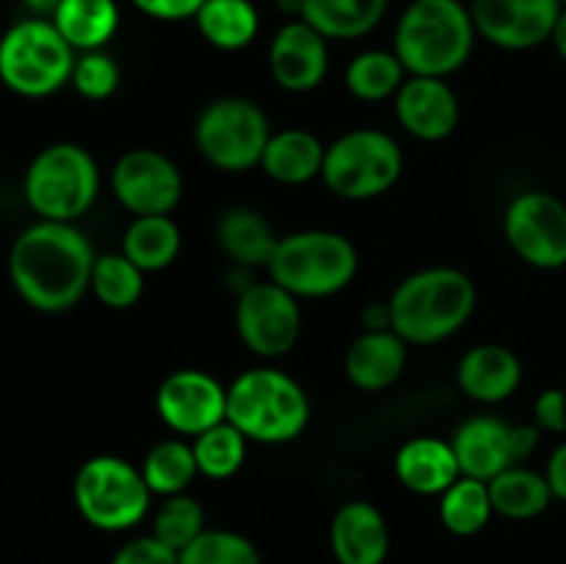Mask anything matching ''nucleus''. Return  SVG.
<instances>
[{
  "mask_svg": "<svg viewBox=\"0 0 566 564\" xmlns=\"http://www.w3.org/2000/svg\"><path fill=\"white\" fill-rule=\"evenodd\" d=\"M94 260L92 243L72 221L42 219L17 236L9 274L31 307L61 313L75 307L92 288Z\"/></svg>",
  "mask_w": 566,
  "mask_h": 564,
  "instance_id": "obj_1",
  "label": "nucleus"
},
{
  "mask_svg": "<svg viewBox=\"0 0 566 564\" xmlns=\"http://www.w3.org/2000/svg\"><path fill=\"white\" fill-rule=\"evenodd\" d=\"M479 31L462 0H412L401 11L392 53L409 75L448 77L468 64Z\"/></svg>",
  "mask_w": 566,
  "mask_h": 564,
  "instance_id": "obj_2",
  "label": "nucleus"
},
{
  "mask_svg": "<svg viewBox=\"0 0 566 564\" xmlns=\"http://www.w3.org/2000/svg\"><path fill=\"white\" fill-rule=\"evenodd\" d=\"M392 310V332L415 346L448 341L475 310V285L464 271L431 265L398 282L387 299Z\"/></svg>",
  "mask_w": 566,
  "mask_h": 564,
  "instance_id": "obj_3",
  "label": "nucleus"
},
{
  "mask_svg": "<svg viewBox=\"0 0 566 564\" xmlns=\"http://www.w3.org/2000/svg\"><path fill=\"white\" fill-rule=\"evenodd\" d=\"M227 420L247 440L280 446L307 429L310 398L285 370L249 368L227 387Z\"/></svg>",
  "mask_w": 566,
  "mask_h": 564,
  "instance_id": "obj_4",
  "label": "nucleus"
},
{
  "mask_svg": "<svg viewBox=\"0 0 566 564\" xmlns=\"http://www.w3.org/2000/svg\"><path fill=\"white\" fill-rule=\"evenodd\" d=\"M265 269L271 282L296 299H324L352 285L359 254L340 232L302 230L280 238Z\"/></svg>",
  "mask_w": 566,
  "mask_h": 564,
  "instance_id": "obj_5",
  "label": "nucleus"
},
{
  "mask_svg": "<svg viewBox=\"0 0 566 564\" xmlns=\"http://www.w3.org/2000/svg\"><path fill=\"white\" fill-rule=\"evenodd\" d=\"M75 50L59 28L42 17H31L0 39V81L22 97H48L72 81Z\"/></svg>",
  "mask_w": 566,
  "mask_h": 564,
  "instance_id": "obj_6",
  "label": "nucleus"
},
{
  "mask_svg": "<svg viewBox=\"0 0 566 564\" xmlns=\"http://www.w3.org/2000/svg\"><path fill=\"white\" fill-rule=\"evenodd\" d=\"M72 495L81 518L99 531L133 529L147 518L153 501L142 468L114 453L86 459L75 476Z\"/></svg>",
  "mask_w": 566,
  "mask_h": 564,
  "instance_id": "obj_7",
  "label": "nucleus"
},
{
  "mask_svg": "<svg viewBox=\"0 0 566 564\" xmlns=\"http://www.w3.org/2000/svg\"><path fill=\"white\" fill-rule=\"evenodd\" d=\"M401 171L403 153L396 138L376 127H357L326 147L321 180L335 197L363 202L390 191Z\"/></svg>",
  "mask_w": 566,
  "mask_h": 564,
  "instance_id": "obj_8",
  "label": "nucleus"
},
{
  "mask_svg": "<svg viewBox=\"0 0 566 564\" xmlns=\"http://www.w3.org/2000/svg\"><path fill=\"white\" fill-rule=\"evenodd\" d=\"M99 169L81 144H50L25 171V199L42 219L75 221L94 205Z\"/></svg>",
  "mask_w": 566,
  "mask_h": 564,
  "instance_id": "obj_9",
  "label": "nucleus"
},
{
  "mask_svg": "<svg viewBox=\"0 0 566 564\" xmlns=\"http://www.w3.org/2000/svg\"><path fill=\"white\" fill-rule=\"evenodd\" d=\"M269 138V116L247 97L213 100L205 105L193 125L197 149L221 171H247L260 166Z\"/></svg>",
  "mask_w": 566,
  "mask_h": 564,
  "instance_id": "obj_10",
  "label": "nucleus"
},
{
  "mask_svg": "<svg viewBox=\"0 0 566 564\" xmlns=\"http://www.w3.org/2000/svg\"><path fill=\"white\" fill-rule=\"evenodd\" d=\"M235 330L243 346L258 357H282L296 346L302 332L298 299L271 280L243 288L235 304Z\"/></svg>",
  "mask_w": 566,
  "mask_h": 564,
  "instance_id": "obj_11",
  "label": "nucleus"
},
{
  "mask_svg": "<svg viewBox=\"0 0 566 564\" xmlns=\"http://www.w3.org/2000/svg\"><path fill=\"white\" fill-rule=\"evenodd\" d=\"M503 230L509 247L528 265L545 271L566 265V205L553 194H517L503 216Z\"/></svg>",
  "mask_w": 566,
  "mask_h": 564,
  "instance_id": "obj_12",
  "label": "nucleus"
},
{
  "mask_svg": "<svg viewBox=\"0 0 566 564\" xmlns=\"http://www.w3.org/2000/svg\"><path fill=\"white\" fill-rule=\"evenodd\" d=\"M111 191L133 216H169L182 199V175L169 155L138 147L114 164Z\"/></svg>",
  "mask_w": 566,
  "mask_h": 564,
  "instance_id": "obj_13",
  "label": "nucleus"
},
{
  "mask_svg": "<svg viewBox=\"0 0 566 564\" xmlns=\"http://www.w3.org/2000/svg\"><path fill=\"white\" fill-rule=\"evenodd\" d=\"M155 409L175 435L197 437L227 420V387L208 370H175L160 382Z\"/></svg>",
  "mask_w": 566,
  "mask_h": 564,
  "instance_id": "obj_14",
  "label": "nucleus"
},
{
  "mask_svg": "<svg viewBox=\"0 0 566 564\" xmlns=\"http://www.w3.org/2000/svg\"><path fill=\"white\" fill-rule=\"evenodd\" d=\"M475 31L503 50H531L545 44L556 31L558 0H473Z\"/></svg>",
  "mask_w": 566,
  "mask_h": 564,
  "instance_id": "obj_15",
  "label": "nucleus"
},
{
  "mask_svg": "<svg viewBox=\"0 0 566 564\" xmlns=\"http://www.w3.org/2000/svg\"><path fill=\"white\" fill-rule=\"evenodd\" d=\"M329 39L310 22L291 20L274 33L269 48V70L285 92H313L329 70Z\"/></svg>",
  "mask_w": 566,
  "mask_h": 564,
  "instance_id": "obj_16",
  "label": "nucleus"
},
{
  "mask_svg": "<svg viewBox=\"0 0 566 564\" xmlns=\"http://www.w3.org/2000/svg\"><path fill=\"white\" fill-rule=\"evenodd\" d=\"M396 116L409 136L442 142L459 125V100L446 77L409 75L396 94Z\"/></svg>",
  "mask_w": 566,
  "mask_h": 564,
  "instance_id": "obj_17",
  "label": "nucleus"
},
{
  "mask_svg": "<svg viewBox=\"0 0 566 564\" xmlns=\"http://www.w3.org/2000/svg\"><path fill=\"white\" fill-rule=\"evenodd\" d=\"M453 453L462 476L490 481L517 462L512 442V424L492 415H475L453 431Z\"/></svg>",
  "mask_w": 566,
  "mask_h": 564,
  "instance_id": "obj_18",
  "label": "nucleus"
},
{
  "mask_svg": "<svg viewBox=\"0 0 566 564\" xmlns=\"http://www.w3.org/2000/svg\"><path fill=\"white\" fill-rule=\"evenodd\" d=\"M329 542L337 564H385L390 553L385 514L368 501H348L337 509Z\"/></svg>",
  "mask_w": 566,
  "mask_h": 564,
  "instance_id": "obj_19",
  "label": "nucleus"
},
{
  "mask_svg": "<svg viewBox=\"0 0 566 564\" xmlns=\"http://www.w3.org/2000/svg\"><path fill=\"white\" fill-rule=\"evenodd\" d=\"M457 382L468 398L479 404L506 401L523 382V365L512 348L481 343L468 348L457 365Z\"/></svg>",
  "mask_w": 566,
  "mask_h": 564,
  "instance_id": "obj_20",
  "label": "nucleus"
},
{
  "mask_svg": "<svg viewBox=\"0 0 566 564\" xmlns=\"http://www.w3.org/2000/svg\"><path fill=\"white\" fill-rule=\"evenodd\" d=\"M407 346L398 332H363L346 352V376L354 387L368 393L387 390L407 368Z\"/></svg>",
  "mask_w": 566,
  "mask_h": 564,
  "instance_id": "obj_21",
  "label": "nucleus"
},
{
  "mask_svg": "<svg viewBox=\"0 0 566 564\" xmlns=\"http://www.w3.org/2000/svg\"><path fill=\"white\" fill-rule=\"evenodd\" d=\"M396 476L407 490L418 495H442L462 476V470L451 442L426 435L398 448Z\"/></svg>",
  "mask_w": 566,
  "mask_h": 564,
  "instance_id": "obj_22",
  "label": "nucleus"
},
{
  "mask_svg": "<svg viewBox=\"0 0 566 564\" xmlns=\"http://www.w3.org/2000/svg\"><path fill=\"white\" fill-rule=\"evenodd\" d=\"M324 158L326 147L318 136H313L310 130H298V127H287V130L271 133L260 166L271 180L282 182V186H302V182L321 177Z\"/></svg>",
  "mask_w": 566,
  "mask_h": 564,
  "instance_id": "obj_23",
  "label": "nucleus"
},
{
  "mask_svg": "<svg viewBox=\"0 0 566 564\" xmlns=\"http://www.w3.org/2000/svg\"><path fill=\"white\" fill-rule=\"evenodd\" d=\"M216 241L224 249L227 258H232L235 263L269 265L280 236L260 210L235 205V208L221 213L219 224H216Z\"/></svg>",
  "mask_w": 566,
  "mask_h": 564,
  "instance_id": "obj_24",
  "label": "nucleus"
},
{
  "mask_svg": "<svg viewBox=\"0 0 566 564\" xmlns=\"http://www.w3.org/2000/svg\"><path fill=\"white\" fill-rule=\"evenodd\" d=\"M50 22L72 50H103L119 28V6L116 0H61Z\"/></svg>",
  "mask_w": 566,
  "mask_h": 564,
  "instance_id": "obj_25",
  "label": "nucleus"
},
{
  "mask_svg": "<svg viewBox=\"0 0 566 564\" xmlns=\"http://www.w3.org/2000/svg\"><path fill=\"white\" fill-rule=\"evenodd\" d=\"M390 0H304L302 20L326 39H359L387 14Z\"/></svg>",
  "mask_w": 566,
  "mask_h": 564,
  "instance_id": "obj_26",
  "label": "nucleus"
},
{
  "mask_svg": "<svg viewBox=\"0 0 566 564\" xmlns=\"http://www.w3.org/2000/svg\"><path fill=\"white\" fill-rule=\"evenodd\" d=\"M486 487H490L495 514L509 520L539 518L553 501V490L547 476L528 468H520V464H512V468H506L503 473H497L495 479L486 481Z\"/></svg>",
  "mask_w": 566,
  "mask_h": 564,
  "instance_id": "obj_27",
  "label": "nucleus"
},
{
  "mask_svg": "<svg viewBox=\"0 0 566 564\" xmlns=\"http://www.w3.org/2000/svg\"><path fill=\"white\" fill-rule=\"evenodd\" d=\"M180 247V227L169 216H136L122 236V254H127L144 274L169 269Z\"/></svg>",
  "mask_w": 566,
  "mask_h": 564,
  "instance_id": "obj_28",
  "label": "nucleus"
},
{
  "mask_svg": "<svg viewBox=\"0 0 566 564\" xmlns=\"http://www.w3.org/2000/svg\"><path fill=\"white\" fill-rule=\"evenodd\" d=\"M197 20L199 33L216 50H243L260 31V14L252 0H205Z\"/></svg>",
  "mask_w": 566,
  "mask_h": 564,
  "instance_id": "obj_29",
  "label": "nucleus"
},
{
  "mask_svg": "<svg viewBox=\"0 0 566 564\" xmlns=\"http://www.w3.org/2000/svg\"><path fill=\"white\" fill-rule=\"evenodd\" d=\"M142 476L153 495H180V492H186L188 487L193 484V479L199 476L193 446L191 442L180 440V437L155 442L147 451V457H144Z\"/></svg>",
  "mask_w": 566,
  "mask_h": 564,
  "instance_id": "obj_30",
  "label": "nucleus"
},
{
  "mask_svg": "<svg viewBox=\"0 0 566 564\" xmlns=\"http://www.w3.org/2000/svg\"><path fill=\"white\" fill-rule=\"evenodd\" d=\"M407 77L409 72L392 50H365L346 66V88L365 103L396 97Z\"/></svg>",
  "mask_w": 566,
  "mask_h": 564,
  "instance_id": "obj_31",
  "label": "nucleus"
},
{
  "mask_svg": "<svg viewBox=\"0 0 566 564\" xmlns=\"http://www.w3.org/2000/svg\"><path fill=\"white\" fill-rule=\"evenodd\" d=\"M495 509H492L490 487L481 479L459 476L440 495V520L451 534L473 536L486 529Z\"/></svg>",
  "mask_w": 566,
  "mask_h": 564,
  "instance_id": "obj_32",
  "label": "nucleus"
},
{
  "mask_svg": "<svg viewBox=\"0 0 566 564\" xmlns=\"http://www.w3.org/2000/svg\"><path fill=\"white\" fill-rule=\"evenodd\" d=\"M247 437L241 429L221 420V424L210 426L208 431L193 437V457H197L199 476L205 479H230L241 470L243 459H247Z\"/></svg>",
  "mask_w": 566,
  "mask_h": 564,
  "instance_id": "obj_33",
  "label": "nucleus"
},
{
  "mask_svg": "<svg viewBox=\"0 0 566 564\" xmlns=\"http://www.w3.org/2000/svg\"><path fill=\"white\" fill-rule=\"evenodd\" d=\"M88 291L111 310H127L142 299L144 271L127 254H97Z\"/></svg>",
  "mask_w": 566,
  "mask_h": 564,
  "instance_id": "obj_34",
  "label": "nucleus"
},
{
  "mask_svg": "<svg viewBox=\"0 0 566 564\" xmlns=\"http://www.w3.org/2000/svg\"><path fill=\"white\" fill-rule=\"evenodd\" d=\"M205 531V509L197 498L188 492L169 495L160 501L153 514V536H158L164 545L175 547L177 553L191 545Z\"/></svg>",
  "mask_w": 566,
  "mask_h": 564,
  "instance_id": "obj_35",
  "label": "nucleus"
},
{
  "mask_svg": "<svg viewBox=\"0 0 566 564\" xmlns=\"http://www.w3.org/2000/svg\"><path fill=\"white\" fill-rule=\"evenodd\" d=\"M180 564H263L249 536L227 529H205L180 551Z\"/></svg>",
  "mask_w": 566,
  "mask_h": 564,
  "instance_id": "obj_36",
  "label": "nucleus"
},
{
  "mask_svg": "<svg viewBox=\"0 0 566 564\" xmlns=\"http://www.w3.org/2000/svg\"><path fill=\"white\" fill-rule=\"evenodd\" d=\"M72 86L81 97L86 100H108L111 94L119 88L122 70L108 53L103 50H88L75 59V70H72Z\"/></svg>",
  "mask_w": 566,
  "mask_h": 564,
  "instance_id": "obj_37",
  "label": "nucleus"
},
{
  "mask_svg": "<svg viewBox=\"0 0 566 564\" xmlns=\"http://www.w3.org/2000/svg\"><path fill=\"white\" fill-rule=\"evenodd\" d=\"M111 564H180V553L164 545L158 536H136L114 553Z\"/></svg>",
  "mask_w": 566,
  "mask_h": 564,
  "instance_id": "obj_38",
  "label": "nucleus"
},
{
  "mask_svg": "<svg viewBox=\"0 0 566 564\" xmlns=\"http://www.w3.org/2000/svg\"><path fill=\"white\" fill-rule=\"evenodd\" d=\"M534 418L542 431L566 437V390L564 387H551L542 393L534 404Z\"/></svg>",
  "mask_w": 566,
  "mask_h": 564,
  "instance_id": "obj_39",
  "label": "nucleus"
},
{
  "mask_svg": "<svg viewBox=\"0 0 566 564\" xmlns=\"http://www.w3.org/2000/svg\"><path fill=\"white\" fill-rule=\"evenodd\" d=\"M142 14L153 17V20L164 22H180V20H193L199 14V9L205 6V0H133Z\"/></svg>",
  "mask_w": 566,
  "mask_h": 564,
  "instance_id": "obj_40",
  "label": "nucleus"
},
{
  "mask_svg": "<svg viewBox=\"0 0 566 564\" xmlns=\"http://www.w3.org/2000/svg\"><path fill=\"white\" fill-rule=\"evenodd\" d=\"M545 476H547V481H551L553 498L566 501V440L556 448V451H553L551 462H547V468H545Z\"/></svg>",
  "mask_w": 566,
  "mask_h": 564,
  "instance_id": "obj_41",
  "label": "nucleus"
},
{
  "mask_svg": "<svg viewBox=\"0 0 566 564\" xmlns=\"http://www.w3.org/2000/svg\"><path fill=\"white\" fill-rule=\"evenodd\" d=\"M363 326L365 332H381L392 330V310L390 302H374L365 307L363 313Z\"/></svg>",
  "mask_w": 566,
  "mask_h": 564,
  "instance_id": "obj_42",
  "label": "nucleus"
},
{
  "mask_svg": "<svg viewBox=\"0 0 566 564\" xmlns=\"http://www.w3.org/2000/svg\"><path fill=\"white\" fill-rule=\"evenodd\" d=\"M22 6H25L28 11H31L33 17H42V20H50V17L55 14V9L61 6V0H22Z\"/></svg>",
  "mask_w": 566,
  "mask_h": 564,
  "instance_id": "obj_43",
  "label": "nucleus"
},
{
  "mask_svg": "<svg viewBox=\"0 0 566 564\" xmlns=\"http://www.w3.org/2000/svg\"><path fill=\"white\" fill-rule=\"evenodd\" d=\"M551 42L556 44L558 55L566 61V9H562V14H558V22H556V31H553Z\"/></svg>",
  "mask_w": 566,
  "mask_h": 564,
  "instance_id": "obj_44",
  "label": "nucleus"
},
{
  "mask_svg": "<svg viewBox=\"0 0 566 564\" xmlns=\"http://www.w3.org/2000/svg\"><path fill=\"white\" fill-rule=\"evenodd\" d=\"M276 9H280L282 14L293 17V20H302L304 0H276Z\"/></svg>",
  "mask_w": 566,
  "mask_h": 564,
  "instance_id": "obj_45",
  "label": "nucleus"
},
{
  "mask_svg": "<svg viewBox=\"0 0 566 564\" xmlns=\"http://www.w3.org/2000/svg\"><path fill=\"white\" fill-rule=\"evenodd\" d=\"M558 6H562V9H566V0H558Z\"/></svg>",
  "mask_w": 566,
  "mask_h": 564,
  "instance_id": "obj_46",
  "label": "nucleus"
}]
</instances>
